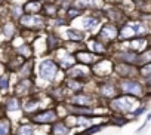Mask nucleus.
<instances>
[{
  "mask_svg": "<svg viewBox=\"0 0 151 135\" xmlns=\"http://www.w3.org/2000/svg\"><path fill=\"white\" fill-rule=\"evenodd\" d=\"M65 73V71H64ZM62 70L59 69V65L56 64V61L53 59V56H43L39 64H37V73L34 74V82L36 86L42 82L46 83V86H52V85H59L61 80L58 79V76L64 74Z\"/></svg>",
  "mask_w": 151,
  "mask_h": 135,
  "instance_id": "f257e3e1",
  "label": "nucleus"
},
{
  "mask_svg": "<svg viewBox=\"0 0 151 135\" xmlns=\"http://www.w3.org/2000/svg\"><path fill=\"white\" fill-rule=\"evenodd\" d=\"M138 105H141L139 98H135L130 95H123V94H119L116 98H113L107 103L108 110L113 113H119V114H129Z\"/></svg>",
  "mask_w": 151,
  "mask_h": 135,
  "instance_id": "f03ea898",
  "label": "nucleus"
},
{
  "mask_svg": "<svg viewBox=\"0 0 151 135\" xmlns=\"http://www.w3.org/2000/svg\"><path fill=\"white\" fill-rule=\"evenodd\" d=\"M119 92L123 95H130L139 100H144L147 97L144 80L139 77H126V79H117Z\"/></svg>",
  "mask_w": 151,
  "mask_h": 135,
  "instance_id": "7ed1b4c3",
  "label": "nucleus"
},
{
  "mask_svg": "<svg viewBox=\"0 0 151 135\" xmlns=\"http://www.w3.org/2000/svg\"><path fill=\"white\" fill-rule=\"evenodd\" d=\"M19 30L40 33L47 28V18L43 14H24L18 19Z\"/></svg>",
  "mask_w": 151,
  "mask_h": 135,
  "instance_id": "20e7f679",
  "label": "nucleus"
},
{
  "mask_svg": "<svg viewBox=\"0 0 151 135\" xmlns=\"http://www.w3.org/2000/svg\"><path fill=\"white\" fill-rule=\"evenodd\" d=\"M92 76L104 80V79H108V77H113L114 76V61L107 55V56H101L92 67Z\"/></svg>",
  "mask_w": 151,
  "mask_h": 135,
  "instance_id": "39448f33",
  "label": "nucleus"
},
{
  "mask_svg": "<svg viewBox=\"0 0 151 135\" xmlns=\"http://www.w3.org/2000/svg\"><path fill=\"white\" fill-rule=\"evenodd\" d=\"M28 119H30V122H33L37 126V125H52L56 120H59V116H58L56 107H46V108L36 111Z\"/></svg>",
  "mask_w": 151,
  "mask_h": 135,
  "instance_id": "423d86ee",
  "label": "nucleus"
},
{
  "mask_svg": "<svg viewBox=\"0 0 151 135\" xmlns=\"http://www.w3.org/2000/svg\"><path fill=\"white\" fill-rule=\"evenodd\" d=\"M47 95H39V94H33L30 97L22 98V113L25 117H30L31 114H34L36 111L45 108V98Z\"/></svg>",
  "mask_w": 151,
  "mask_h": 135,
  "instance_id": "0eeeda50",
  "label": "nucleus"
},
{
  "mask_svg": "<svg viewBox=\"0 0 151 135\" xmlns=\"http://www.w3.org/2000/svg\"><path fill=\"white\" fill-rule=\"evenodd\" d=\"M119 86H117V80H113V77L104 79L101 80V83L98 85V95L101 101L108 103L110 100L116 98L119 95Z\"/></svg>",
  "mask_w": 151,
  "mask_h": 135,
  "instance_id": "6e6552de",
  "label": "nucleus"
},
{
  "mask_svg": "<svg viewBox=\"0 0 151 135\" xmlns=\"http://www.w3.org/2000/svg\"><path fill=\"white\" fill-rule=\"evenodd\" d=\"M96 37H98L99 40H102L104 43H107L108 46L114 45V43L119 40V25H116V24H113V22H110V21L104 22V24L101 25V28H99Z\"/></svg>",
  "mask_w": 151,
  "mask_h": 135,
  "instance_id": "1a4fd4ad",
  "label": "nucleus"
},
{
  "mask_svg": "<svg viewBox=\"0 0 151 135\" xmlns=\"http://www.w3.org/2000/svg\"><path fill=\"white\" fill-rule=\"evenodd\" d=\"M36 91V82H34V77H28V79H17V82L14 83V88H12V94L19 97L21 100L25 98V97H30L33 95Z\"/></svg>",
  "mask_w": 151,
  "mask_h": 135,
  "instance_id": "9d476101",
  "label": "nucleus"
},
{
  "mask_svg": "<svg viewBox=\"0 0 151 135\" xmlns=\"http://www.w3.org/2000/svg\"><path fill=\"white\" fill-rule=\"evenodd\" d=\"M52 55H53V59L56 61V64L59 65V69L62 71H67L68 69H71L74 64H77L74 53H71L70 51H67L64 46H61L59 49H56Z\"/></svg>",
  "mask_w": 151,
  "mask_h": 135,
  "instance_id": "9b49d317",
  "label": "nucleus"
},
{
  "mask_svg": "<svg viewBox=\"0 0 151 135\" xmlns=\"http://www.w3.org/2000/svg\"><path fill=\"white\" fill-rule=\"evenodd\" d=\"M19 31L21 30H19L18 22L8 18V19H3V22H2V27H0V37H3L5 43H9L19 34Z\"/></svg>",
  "mask_w": 151,
  "mask_h": 135,
  "instance_id": "f8f14e48",
  "label": "nucleus"
},
{
  "mask_svg": "<svg viewBox=\"0 0 151 135\" xmlns=\"http://www.w3.org/2000/svg\"><path fill=\"white\" fill-rule=\"evenodd\" d=\"M101 100H98L95 95L88 94V92H79V94H73L68 97V100L65 103L74 104V105H83V107H95L96 103H99Z\"/></svg>",
  "mask_w": 151,
  "mask_h": 135,
  "instance_id": "ddd939ff",
  "label": "nucleus"
},
{
  "mask_svg": "<svg viewBox=\"0 0 151 135\" xmlns=\"http://www.w3.org/2000/svg\"><path fill=\"white\" fill-rule=\"evenodd\" d=\"M65 77H71V79H79V80H89L92 77V70L91 67L88 65H83V64H74L71 69H68L65 71Z\"/></svg>",
  "mask_w": 151,
  "mask_h": 135,
  "instance_id": "4468645a",
  "label": "nucleus"
},
{
  "mask_svg": "<svg viewBox=\"0 0 151 135\" xmlns=\"http://www.w3.org/2000/svg\"><path fill=\"white\" fill-rule=\"evenodd\" d=\"M85 48L89 49L91 52L96 53L98 56H107V55H110V46L107 43H104L102 40H99L96 36L88 37L86 42H85Z\"/></svg>",
  "mask_w": 151,
  "mask_h": 135,
  "instance_id": "2eb2a0df",
  "label": "nucleus"
},
{
  "mask_svg": "<svg viewBox=\"0 0 151 135\" xmlns=\"http://www.w3.org/2000/svg\"><path fill=\"white\" fill-rule=\"evenodd\" d=\"M59 36L64 42H77V43H85L86 39H88V34L83 30L76 28V27H68V25L64 27V33L59 34Z\"/></svg>",
  "mask_w": 151,
  "mask_h": 135,
  "instance_id": "dca6fc26",
  "label": "nucleus"
},
{
  "mask_svg": "<svg viewBox=\"0 0 151 135\" xmlns=\"http://www.w3.org/2000/svg\"><path fill=\"white\" fill-rule=\"evenodd\" d=\"M114 76H117L119 79L138 77V65L126 62H114Z\"/></svg>",
  "mask_w": 151,
  "mask_h": 135,
  "instance_id": "f3484780",
  "label": "nucleus"
},
{
  "mask_svg": "<svg viewBox=\"0 0 151 135\" xmlns=\"http://www.w3.org/2000/svg\"><path fill=\"white\" fill-rule=\"evenodd\" d=\"M2 104L5 107V111H6V116L12 114V113H22V100L14 94H9L6 95L3 100H2ZM24 114V113H22Z\"/></svg>",
  "mask_w": 151,
  "mask_h": 135,
  "instance_id": "a211bd4d",
  "label": "nucleus"
},
{
  "mask_svg": "<svg viewBox=\"0 0 151 135\" xmlns=\"http://www.w3.org/2000/svg\"><path fill=\"white\" fill-rule=\"evenodd\" d=\"M74 56H76V61H77L79 64H83V65H88V67H92L101 56H98L96 53H93V52H91L89 49H80V51H77L74 53Z\"/></svg>",
  "mask_w": 151,
  "mask_h": 135,
  "instance_id": "6ab92c4d",
  "label": "nucleus"
},
{
  "mask_svg": "<svg viewBox=\"0 0 151 135\" xmlns=\"http://www.w3.org/2000/svg\"><path fill=\"white\" fill-rule=\"evenodd\" d=\"M34 67H36V62L34 59H25L24 64L19 67V69L14 73L17 76V79H28V77H34Z\"/></svg>",
  "mask_w": 151,
  "mask_h": 135,
  "instance_id": "aec40b11",
  "label": "nucleus"
},
{
  "mask_svg": "<svg viewBox=\"0 0 151 135\" xmlns=\"http://www.w3.org/2000/svg\"><path fill=\"white\" fill-rule=\"evenodd\" d=\"M64 45V40L56 31H46V46H47V53H53L56 49H59Z\"/></svg>",
  "mask_w": 151,
  "mask_h": 135,
  "instance_id": "412c9836",
  "label": "nucleus"
},
{
  "mask_svg": "<svg viewBox=\"0 0 151 135\" xmlns=\"http://www.w3.org/2000/svg\"><path fill=\"white\" fill-rule=\"evenodd\" d=\"M12 77H14V73L8 70L3 74H0V97H6L9 95V92H12V88H14Z\"/></svg>",
  "mask_w": 151,
  "mask_h": 135,
  "instance_id": "4be33fe9",
  "label": "nucleus"
},
{
  "mask_svg": "<svg viewBox=\"0 0 151 135\" xmlns=\"http://www.w3.org/2000/svg\"><path fill=\"white\" fill-rule=\"evenodd\" d=\"M62 83H64V86L67 88V91L71 92V95H73V94L82 92V91L85 89V85H86V82H83V80L71 79V77H65V80H64Z\"/></svg>",
  "mask_w": 151,
  "mask_h": 135,
  "instance_id": "5701e85b",
  "label": "nucleus"
},
{
  "mask_svg": "<svg viewBox=\"0 0 151 135\" xmlns=\"http://www.w3.org/2000/svg\"><path fill=\"white\" fill-rule=\"evenodd\" d=\"M22 15H24L22 3H19V2H8V18H11V19L18 22V19Z\"/></svg>",
  "mask_w": 151,
  "mask_h": 135,
  "instance_id": "b1692460",
  "label": "nucleus"
},
{
  "mask_svg": "<svg viewBox=\"0 0 151 135\" xmlns=\"http://www.w3.org/2000/svg\"><path fill=\"white\" fill-rule=\"evenodd\" d=\"M59 3L55 2V0H46L43 3V11L42 14L46 17V18H55L58 14H59Z\"/></svg>",
  "mask_w": 151,
  "mask_h": 135,
  "instance_id": "393cba45",
  "label": "nucleus"
},
{
  "mask_svg": "<svg viewBox=\"0 0 151 135\" xmlns=\"http://www.w3.org/2000/svg\"><path fill=\"white\" fill-rule=\"evenodd\" d=\"M12 49H14V52H15L17 55L22 56L24 59H31V58H34L33 46H31V43H28V42H24V43H21V45H18V46H15V48H12Z\"/></svg>",
  "mask_w": 151,
  "mask_h": 135,
  "instance_id": "a878e982",
  "label": "nucleus"
},
{
  "mask_svg": "<svg viewBox=\"0 0 151 135\" xmlns=\"http://www.w3.org/2000/svg\"><path fill=\"white\" fill-rule=\"evenodd\" d=\"M71 131L73 129L61 119L50 125V135H73Z\"/></svg>",
  "mask_w": 151,
  "mask_h": 135,
  "instance_id": "bb28decb",
  "label": "nucleus"
},
{
  "mask_svg": "<svg viewBox=\"0 0 151 135\" xmlns=\"http://www.w3.org/2000/svg\"><path fill=\"white\" fill-rule=\"evenodd\" d=\"M34 134H36V125L30 122L28 117H27V122L18 123V126L14 131V135H34Z\"/></svg>",
  "mask_w": 151,
  "mask_h": 135,
  "instance_id": "cd10ccee",
  "label": "nucleus"
},
{
  "mask_svg": "<svg viewBox=\"0 0 151 135\" xmlns=\"http://www.w3.org/2000/svg\"><path fill=\"white\" fill-rule=\"evenodd\" d=\"M24 14H42L43 11V2L39 0H25L22 3Z\"/></svg>",
  "mask_w": 151,
  "mask_h": 135,
  "instance_id": "c85d7f7f",
  "label": "nucleus"
},
{
  "mask_svg": "<svg viewBox=\"0 0 151 135\" xmlns=\"http://www.w3.org/2000/svg\"><path fill=\"white\" fill-rule=\"evenodd\" d=\"M83 14H85V12H83L82 9L73 6V3H71L68 8H65V14H64V17L68 19V22H74L77 18H80Z\"/></svg>",
  "mask_w": 151,
  "mask_h": 135,
  "instance_id": "c756f323",
  "label": "nucleus"
},
{
  "mask_svg": "<svg viewBox=\"0 0 151 135\" xmlns=\"http://www.w3.org/2000/svg\"><path fill=\"white\" fill-rule=\"evenodd\" d=\"M0 135H14V125L8 116L0 117Z\"/></svg>",
  "mask_w": 151,
  "mask_h": 135,
  "instance_id": "7c9ffc66",
  "label": "nucleus"
},
{
  "mask_svg": "<svg viewBox=\"0 0 151 135\" xmlns=\"http://www.w3.org/2000/svg\"><path fill=\"white\" fill-rule=\"evenodd\" d=\"M108 120H110V123H113L116 126H123L129 122L126 114H119V113H113V116L108 117Z\"/></svg>",
  "mask_w": 151,
  "mask_h": 135,
  "instance_id": "2f4dec72",
  "label": "nucleus"
},
{
  "mask_svg": "<svg viewBox=\"0 0 151 135\" xmlns=\"http://www.w3.org/2000/svg\"><path fill=\"white\" fill-rule=\"evenodd\" d=\"M138 77H139V79H142V80H145V79L151 77V62H148V64H144V65L138 67Z\"/></svg>",
  "mask_w": 151,
  "mask_h": 135,
  "instance_id": "473e14b6",
  "label": "nucleus"
},
{
  "mask_svg": "<svg viewBox=\"0 0 151 135\" xmlns=\"http://www.w3.org/2000/svg\"><path fill=\"white\" fill-rule=\"evenodd\" d=\"M148 62H151V49L150 48H147L145 51L139 52V55H138V67H141L144 64H148Z\"/></svg>",
  "mask_w": 151,
  "mask_h": 135,
  "instance_id": "72a5a7b5",
  "label": "nucleus"
},
{
  "mask_svg": "<svg viewBox=\"0 0 151 135\" xmlns=\"http://www.w3.org/2000/svg\"><path fill=\"white\" fill-rule=\"evenodd\" d=\"M144 86H145V94H147V97L151 95V77H148V79L144 80Z\"/></svg>",
  "mask_w": 151,
  "mask_h": 135,
  "instance_id": "f704fd0d",
  "label": "nucleus"
},
{
  "mask_svg": "<svg viewBox=\"0 0 151 135\" xmlns=\"http://www.w3.org/2000/svg\"><path fill=\"white\" fill-rule=\"evenodd\" d=\"M55 2H58L61 6H70L73 3V0H55Z\"/></svg>",
  "mask_w": 151,
  "mask_h": 135,
  "instance_id": "c9c22d12",
  "label": "nucleus"
},
{
  "mask_svg": "<svg viewBox=\"0 0 151 135\" xmlns=\"http://www.w3.org/2000/svg\"><path fill=\"white\" fill-rule=\"evenodd\" d=\"M122 2V0H104L105 5H119Z\"/></svg>",
  "mask_w": 151,
  "mask_h": 135,
  "instance_id": "e433bc0d",
  "label": "nucleus"
},
{
  "mask_svg": "<svg viewBox=\"0 0 151 135\" xmlns=\"http://www.w3.org/2000/svg\"><path fill=\"white\" fill-rule=\"evenodd\" d=\"M148 48H150V49H151V36H150V37H148Z\"/></svg>",
  "mask_w": 151,
  "mask_h": 135,
  "instance_id": "4c0bfd02",
  "label": "nucleus"
},
{
  "mask_svg": "<svg viewBox=\"0 0 151 135\" xmlns=\"http://www.w3.org/2000/svg\"><path fill=\"white\" fill-rule=\"evenodd\" d=\"M2 22H3V19H2V18H0V27H2Z\"/></svg>",
  "mask_w": 151,
  "mask_h": 135,
  "instance_id": "58836bf2",
  "label": "nucleus"
},
{
  "mask_svg": "<svg viewBox=\"0 0 151 135\" xmlns=\"http://www.w3.org/2000/svg\"><path fill=\"white\" fill-rule=\"evenodd\" d=\"M39 2H43V3H45V2H46V0H39Z\"/></svg>",
  "mask_w": 151,
  "mask_h": 135,
  "instance_id": "ea45409f",
  "label": "nucleus"
}]
</instances>
